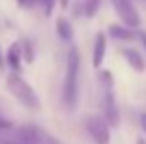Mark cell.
Returning a JSON list of instances; mask_svg holds the SVG:
<instances>
[{
  "instance_id": "obj_16",
  "label": "cell",
  "mask_w": 146,
  "mask_h": 144,
  "mask_svg": "<svg viewBox=\"0 0 146 144\" xmlns=\"http://www.w3.org/2000/svg\"><path fill=\"white\" fill-rule=\"evenodd\" d=\"M136 38L142 42V46H144V49H146V32H136Z\"/></svg>"
},
{
  "instance_id": "obj_5",
  "label": "cell",
  "mask_w": 146,
  "mask_h": 144,
  "mask_svg": "<svg viewBox=\"0 0 146 144\" xmlns=\"http://www.w3.org/2000/svg\"><path fill=\"white\" fill-rule=\"evenodd\" d=\"M111 4H113L117 16L121 18V22L126 28H130V30L140 28V14H138L132 0H111Z\"/></svg>"
},
{
  "instance_id": "obj_2",
  "label": "cell",
  "mask_w": 146,
  "mask_h": 144,
  "mask_svg": "<svg viewBox=\"0 0 146 144\" xmlns=\"http://www.w3.org/2000/svg\"><path fill=\"white\" fill-rule=\"evenodd\" d=\"M6 87H8L10 95L14 97L22 107L30 109V111H40V109H42V101H40L38 93L34 91V87L26 81L20 73H12V75H8V79H6Z\"/></svg>"
},
{
  "instance_id": "obj_13",
  "label": "cell",
  "mask_w": 146,
  "mask_h": 144,
  "mask_svg": "<svg viewBox=\"0 0 146 144\" xmlns=\"http://www.w3.org/2000/svg\"><path fill=\"white\" fill-rule=\"evenodd\" d=\"M55 4H57V0H40V6H42V10H44L46 16H51Z\"/></svg>"
},
{
  "instance_id": "obj_21",
  "label": "cell",
  "mask_w": 146,
  "mask_h": 144,
  "mask_svg": "<svg viewBox=\"0 0 146 144\" xmlns=\"http://www.w3.org/2000/svg\"><path fill=\"white\" fill-rule=\"evenodd\" d=\"M4 144H16V142H14L12 138H8V140H6V142H4Z\"/></svg>"
},
{
  "instance_id": "obj_19",
  "label": "cell",
  "mask_w": 146,
  "mask_h": 144,
  "mask_svg": "<svg viewBox=\"0 0 146 144\" xmlns=\"http://www.w3.org/2000/svg\"><path fill=\"white\" fill-rule=\"evenodd\" d=\"M4 65H6V63H4V57H2V48H0V71L4 69Z\"/></svg>"
},
{
  "instance_id": "obj_14",
  "label": "cell",
  "mask_w": 146,
  "mask_h": 144,
  "mask_svg": "<svg viewBox=\"0 0 146 144\" xmlns=\"http://www.w3.org/2000/svg\"><path fill=\"white\" fill-rule=\"evenodd\" d=\"M14 126H16V124H14L12 120H8V119H4V117H0V132H10Z\"/></svg>"
},
{
  "instance_id": "obj_1",
  "label": "cell",
  "mask_w": 146,
  "mask_h": 144,
  "mask_svg": "<svg viewBox=\"0 0 146 144\" xmlns=\"http://www.w3.org/2000/svg\"><path fill=\"white\" fill-rule=\"evenodd\" d=\"M79 75H81V57H79V51L75 48H71L67 51V59H65V77H63V89H61L63 105L69 113H73L77 109Z\"/></svg>"
},
{
  "instance_id": "obj_8",
  "label": "cell",
  "mask_w": 146,
  "mask_h": 144,
  "mask_svg": "<svg viewBox=\"0 0 146 144\" xmlns=\"http://www.w3.org/2000/svg\"><path fill=\"white\" fill-rule=\"evenodd\" d=\"M105 55H107V34H105V32H99L97 36H95V44H93V59H91V63H93L95 69H99V67L103 65Z\"/></svg>"
},
{
  "instance_id": "obj_9",
  "label": "cell",
  "mask_w": 146,
  "mask_h": 144,
  "mask_svg": "<svg viewBox=\"0 0 146 144\" xmlns=\"http://www.w3.org/2000/svg\"><path fill=\"white\" fill-rule=\"evenodd\" d=\"M109 36L117 42H132L136 38V32L126 28L124 24H111L109 26Z\"/></svg>"
},
{
  "instance_id": "obj_17",
  "label": "cell",
  "mask_w": 146,
  "mask_h": 144,
  "mask_svg": "<svg viewBox=\"0 0 146 144\" xmlns=\"http://www.w3.org/2000/svg\"><path fill=\"white\" fill-rule=\"evenodd\" d=\"M18 2V6H22V8H28V6H32V0H16Z\"/></svg>"
},
{
  "instance_id": "obj_15",
  "label": "cell",
  "mask_w": 146,
  "mask_h": 144,
  "mask_svg": "<svg viewBox=\"0 0 146 144\" xmlns=\"http://www.w3.org/2000/svg\"><path fill=\"white\" fill-rule=\"evenodd\" d=\"M140 128H142L144 138H146V113H142V115H140Z\"/></svg>"
},
{
  "instance_id": "obj_7",
  "label": "cell",
  "mask_w": 146,
  "mask_h": 144,
  "mask_svg": "<svg viewBox=\"0 0 146 144\" xmlns=\"http://www.w3.org/2000/svg\"><path fill=\"white\" fill-rule=\"evenodd\" d=\"M22 44L20 42H12L10 44V48L6 51V57H4V63H8L10 65V69L14 73H20L22 69Z\"/></svg>"
},
{
  "instance_id": "obj_11",
  "label": "cell",
  "mask_w": 146,
  "mask_h": 144,
  "mask_svg": "<svg viewBox=\"0 0 146 144\" xmlns=\"http://www.w3.org/2000/svg\"><path fill=\"white\" fill-rule=\"evenodd\" d=\"M22 59L26 63H34V57H36V49H34V44L32 40H22Z\"/></svg>"
},
{
  "instance_id": "obj_6",
  "label": "cell",
  "mask_w": 146,
  "mask_h": 144,
  "mask_svg": "<svg viewBox=\"0 0 146 144\" xmlns=\"http://www.w3.org/2000/svg\"><path fill=\"white\" fill-rule=\"evenodd\" d=\"M121 55L124 57V61L128 63V67L134 69L136 73H142L146 69L144 57H142V53L136 48H121Z\"/></svg>"
},
{
  "instance_id": "obj_18",
  "label": "cell",
  "mask_w": 146,
  "mask_h": 144,
  "mask_svg": "<svg viewBox=\"0 0 146 144\" xmlns=\"http://www.w3.org/2000/svg\"><path fill=\"white\" fill-rule=\"evenodd\" d=\"M57 2H59V6H61V8L65 10V8L69 6V2H71V0H57Z\"/></svg>"
},
{
  "instance_id": "obj_4",
  "label": "cell",
  "mask_w": 146,
  "mask_h": 144,
  "mask_svg": "<svg viewBox=\"0 0 146 144\" xmlns=\"http://www.w3.org/2000/svg\"><path fill=\"white\" fill-rule=\"evenodd\" d=\"M85 130L95 144H111V126L101 115H89L85 119Z\"/></svg>"
},
{
  "instance_id": "obj_20",
  "label": "cell",
  "mask_w": 146,
  "mask_h": 144,
  "mask_svg": "<svg viewBox=\"0 0 146 144\" xmlns=\"http://www.w3.org/2000/svg\"><path fill=\"white\" fill-rule=\"evenodd\" d=\"M134 144H146V138L144 136H138V138H136V142Z\"/></svg>"
},
{
  "instance_id": "obj_10",
  "label": "cell",
  "mask_w": 146,
  "mask_h": 144,
  "mask_svg": "<svg viewBox=\"0 0 146 144\" xmlns=\"http://www.w3.org/2000/svg\"><path fill=\"white\" fill-rule=\"evenodd\" d=\"M55 32H57V36H59L63 42H71L73 40V26H71V22H69V18L59 16V18L55 20Z\"/></svg>"
},
{
  "instance_id": "obj_12",
  "label": "cell",
  "mask_w": 146,
  "mask_h": 144,
  "mask_svg": "<svg viewBox=\"0 0 146 144\" xmlns=\"http://www.w3.org/2000/svg\"><path fill=\"white\" fill-rule=\"evenodd\" d=\"M101 8V0H83V14L87 18H95Z\"/></svg>"
},
{
  "instance_id": "obj_3",
  "label": "cell",
  "mask_w": 146,
  "mask_h": 144,
  "mask_svg": "<svg viewBox=\"0 0 146 144\" xmlns=\"http://www.w3.org/2000/svg\"><path fill=\"white\" fill-rule=\"evenodd\" d=\"M99 83L103 87V119L109 122V126H119L121 115H119V107H117V99L113 91V73L103 69L99 71Z\"/></svg>"
}]
</instances>
